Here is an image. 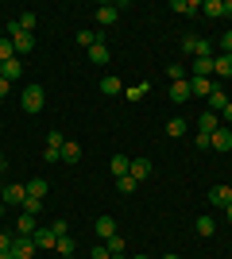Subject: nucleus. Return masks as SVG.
Instances as JSON below:
<instances>
[{
    "label": "nucleus",
    "instance_id": "1",
    "mask_svg": "<svg viewBox=\"0 0 232 259\" xmlns=\"http://www.w3.org/2000/svg\"><path fill=\"white\" fill-rule=\"evenodd\" d=\"M8 39H12V47H16V54H31L35 51V35H27V31H20L16 23H8Z\"/></svg>",
    "mask_w": 232,
    "mask_h": 259
},
{
    "label": "nucleus",
    "instance_id": "2",
    "mask_svg": "<svg viewBox=\"0 0 232 259\" xmlns=\"http://www.w3.org/2000/svg\"><path fill=\"white\" fill-rule=\"evenodd\" d=\"M43 85H23V97H20V105H23V112H39L43 108Z\"/></svg>",
    "mask_w": 232,
    "mask_h": 259
},
{
    "label": "nucleus",
    "instance_id": "3",
    "mask_svg": "<svg viewBox=\"0 0 232 259\" xmlns=\"http://www.w3.org/2000/svg\"><path fill=\"white\" fill-rule=\"evenodd\" d=\"M182 51L194 54V58H209L213 43H209V39H198V35H186V39H182Z\"/></svg>",
    "mask_w": 232,
    "mask_h": 259
},
{
    "label": "nucleus",
    "instance_id": "4",
    "mask_svg": "<svg viewBox=\"0 0 232 259\" xmlns=\"http://www.w3.org/2000/svg\"><path fill=\"white\" fill-rule=\"evenodd\" d=\"M62 143H66V136H62V132H51V136H47L43 159H47V162H62Z\"/></svg>",
    "mask_w": 232,
    "mask_h": 259
},
{
    "label": "nucleus",
    "instance_id": "5",
    "mask_svg": "<svg viewBox=\"0 0 232 259\" xmlns=\"http://www.w3.org/2000/svg\"><path fill=\"white\" fill-rule=\"evenodd\" d=\"M35 251H39V248H35L31 236H16V240H12V255H16V259H31Z\"/></svg>",
    "mask_w": 232,
    "mask_h": 259
},
{
    "label": "nucleus",
    "instance_id": "6",
    "mask_svg": "<svg viewBox=\"0 0 232 259\" xmlns=\"http://www.w3.org/2000/svg\"><path fill=\"white\" fill-rule=\"evenodd\" d=\"M209 205L228 209L232 205V186H213V190H209Z\"/></svg>",
    "mask_w": 232,
    "mask_h": 259
},
{
    "label": "nucleus",
    "instance_id": "7",
    "mask_svg": "<svg viewBox=\"0 0 232 259\" xmlns=\"http://www.w3.org/2000/svg\"><path fill=\"white\" fill-rule=\"evenodd\" d=\"M213 151H232V128H224V124H221V128H217V132H213Z\"/></svg>",
    "mask_w": 232,
    "mask_h": 259
},
{
    "label": "nucleus",
    "instance_id": "8",
    "mask_svg": "<svg viewBox=\"0 0 232 259\" xmlns=\"http://www.w3.org/2000/svg\"><path fill=\"white\" fill-rule=\"evenodd\" d=\"M35 248H55V244H58V232H55V225H51V228H35Z\"/></svg>",
    "mask_w": 232,
    "mask_h": 259
},
{
    "label": "nucleus",
    "instance_id": "9",
    "mask_svg": "<svg viewBox=\"0 0 232 259\" xmlns=\"http://www.w3.org/2000/svg\"><path fill=\"white\" fill-rule=\"evenodd\" d=\"M194 93H190V77H182V81H170V101L174 105H182V101H190Z\"/></svg>",
    "mask_w": 232,
    "mask_h": 259
},
{
    "label": "nucleus",
    "instance_id": "10",
    "mask_svg": "<svg viewBox=\"0 0 232 259\" xmlns=\"http://www.w3.org/2000/svg\"><path fill=\"white\" fill-rule=\"evenodd\" d=\"M213 77H190V93H194V97H209L213 93Z\"/></svg>",
    "mask_w": 232,
    "mask_h": 259
},
{
    "label": "nucleus",
    "instance_id": "11",
    "mask_svg": "<svg viewBox=\"0 0 232 259\" xmlns=\"http://www.w3.org/2000/svg\"><path fill=\"white\" fill-rule=\"evenodd\" d=\"M23 197H27V186H4V205H23Z\"/></svg>",
    "mask_w": 232,
    "mask_h": 259
},
{
    "label": "nucleus",
    "instance_id": "12",
    "mask_svg": "<svg viewBox=\"0 0 232 259\" xmlns=\"http://www.w3.org/2000/svg\"><path fill=\"white\" fill-rule=\"evenodd\" d=\"M101 93H105V97H116V93H124V81L116 74H105L101 77Z\"/></svg>",
    "mask_w": 232,
    "mask_h": 259
},
{
    "label": "nucleus",
    "instance_id": "13",
    "mask_svg": "<svg viewBox=\"0 0 232 259\" xmlns=\"http://www.w3.org/2000/svg\"><path fill=\"white\" fill-rule=\"evenodd\" d=\"M116 16H120V8H116V4H101V8H97V23H101V27H112V23H116Z\"/></svg>",
    "mask_w": 232,
    "mask_h": 259
},
{
    "label": "nucleus",
    "instance_id": "14",
    "mask_svg": "<svg viewBox=\"0 0 232 259\" xmlns=\"http://www.w3.org/2000/svg\"><path fill=\"white\" fill-rule=\"evenodd\" d=\"M213 74L217 77H232V54H213Z\"/></svg>",
    "mask_w": 232,
    "mask_h": 259
},
{
    "label": "nucleus",
    "instance_id": "15",
    "mask_svg": "<svg viewBox=\"0 0 232 259\" xmlns=\"http://www.w3.org/2000/svg\"><path fill=\"white\" fill-rule=\"evenodd\" d=\"M198 128L205 132V136H213V132L221 128V116H217V112H209V108H205V112H201V120H198Z\"/></svg>",
    "mask_w": 232,
    "mask_h": 259
},
{
    "label": "nucleus",
    "instance_id": "16",
    "mask_svg": "<svg viewBox=\"0 0 232 259\" xmlns=\"http://www.w3.org/2000/svg\"><path fill=\"white\" fill-rule=\"evenodd\" d=\"M93 228H97V236H101V240L116 236V221H112L109 213H105V217H97V225H93Z\"/></svg>",
    "mask_w": 232,
    "mask_h": 259
},
{
    "label": "nucleus",
    "instance_id": "17",
    "mask_svg": "<svg viewBox=\"0 0 232 259\" xmlns=\"http://www.w3.org/2000/svg\"><path fill=\"white\" fill-rule=\"evenodd\" d=\"M147 174H151V162H147V159H132V166H128V178H135V182H144Z\"/></svg>",
    "mask_w": 232,
    "mask_h": 259
},
{
    "label": "nucleus",
    "instance_id": "18",
    "mask_svg": "<svg viewBox=\"0 0 232 259\" xmlns=\"http://www.w3.org/2000/svg\"><path fill=\"white\" fill-rule=\"evenodd\" d=\"M209 74H213V54H209V58H194L190 77H209Z\"/></svg>",
    "mask_w": 232,
    "mask_h": 259
},
{
    "label": "nucleus",
    "instance_id": "19",
    "mask_svg": "<svg viewBox=\"0 0 232 259\" xmlns=\"http://www.w3.org/2000/svg\"><path fill=\"white\" fill-rule=\"evenodd\" d=\"M47 190H51V182H47V178H31V182H27V197H39V201H43Z\"/></svg>",
    "mask_w": 232,
    "mask_h": 259
},
{
    "label": "nucleus",
    "instance_id": "20",
    "mask_svg": "<svg viewBox=\"0 0 232 259\" xmlns=\"http://www.w3.org/2000/svg\"><path fill=\"white\" fill-rule=\"evenodd\" d=\"M112 178H124V174H128V166H132V159H128V155H112Z\"/></svg>",
    "mask_w": 232,
    "mask_h": 259
},
{
    "label": "nucleus",
    "instance_id": "21",
    "mask_svg": "<svg viewBox=\"0 0 232 259\" xmlns=\"http://www.w3.org/2000/svg\"><path fill=\"white\" fill-rule=\"evenodd\" d=\"M16 236H35V217L20 213V225H16Z\"/></svg>",
    "mask_w": 232,
    "mask_h": 259
},
{
    "label": "nucleus",
    "instance_id": "22",
    "mask_svg": "<svg viewBox=\"0 0 232 259\" xmlns=\"http://www.w3.org/2000/svg\"><path fill=\"white\" fill-rule=\"evenodd\" d=\"M89 62H93V66H105V62H109V47H105V43L89 47Z\"/></svg>",
    "mask_w": 232,
    "mask_h": 259
},
{
    "label": "nucleus",
    "instance_id": "23",
    "mask_svg": "<svg viewBox=\"0 0 232 259\" xmlns=\"http://www.w3.org/2000/svg\"><path fill=\"white\" fill-rule=\"evenodd\" d=\"M224 105H228V97H224L221 89H213V93H209V112H217V116H221Z\"/></svg>",
    "mask_w": 232,
    "mask_h": 259
},
{
    "label": "nucleus",
    "instance_id": "24",
    "mask_svg": "<svg viewBox=\"0 0 232 259\" xmlns=\"http://www.w3.org/2000/svg\"><path fill=\"white\" fill-rule=\"evenodd\" d=\"M77 159H81V147H77L74 140H66L62 143V162H77Z\"/></svg>",
    "mask_w": 232,
    "mask_h": 259
},
{
    "label": "nucleus",
    "instance_id": "25",
    "mask_svg": "<svg viewBox=\"0 0 232 259\" xmlns=\"http://www.w3.org/2000/svg\"><path fill=\"white\" fill-rule=\"evenodd\" d=\"M174 12H182V16H198L201 4H198V0H174Z\"/></svg>",
    "mask_w": 232,
    "mask_h": 259
},
{
    "label": "nucleus",
    "instance_id": "26",
    "mask_svg": "<svg viewBox=\"0 0 232 259\" xmlns=\"http://www.w3.org/2000/svg\"><path fill=\"white\" fill-rule=\"evenodd\" d=\"M77 43H81V47H85V51H89V47H97V43H105V39H101L97 31H85V27H81V31H77Z\"/></svg>",
    "mask_w": 232,
    "mask_h": 259
},
{
    "label": "nucleus",
    "instance_id": "27",
    "mask_svg": "<svg viewBox=\"0 0 232 259\" xmlns=\"http://www.w3.org/2000/svg\"><path fill=\"white\" fill-rule=\"evenodd\" d=\"M198 236H213V232H217V221H213V217H198Z\"/></svg>",
    "mask_w": 232,
    "mask_h": 259
},
{
    "label": "nucleus",
    "instance_id": "28",
    "mask_svg": "<svg viewBox=\"0 0 232 259\" xmlns=\"http://www.w3.org/2000/svg\"><path fill=\"white\" fill-rule=\"evenodd\" d=\"M166 136H174V140H178V136H186V120H182V116L166 120Z\"/></svg>",
    "mask_w": 232,
    "mask_h": 259
},
{
    "label": "nucleus",
    "instance_id": "29",
    "mask_svg": "<svg viewBox=\"0 0 232 259\" xmlns=\"http://www.w3.org/2000/svg\"><path fill=\"white\" fill-rule=\"evenodd\" d=\"M12 58H20V54H16V47H12V39L4 35V39H0V62H12Z\"/></svg>",
    "mask_w": 232,
    "mask_h": 259
},
{
    "label": "nucleus",
    "instance_id": "30",
    "mask_svg": "<svg viewBox=\"0 0 232 259\" xmlns=\"http://www.w3.org/2000/svg\"><path fill=\"white\" fill-rule=\"evenodd\" d=\"M35 20H39L35 12H23L20 20H16V27H20V31H27V35H31V31H35Z\"/></svg>",
    "mask_w": 232,
    "mask_h": 259
},
{
    "label": "nucleus",
    "instance_id": "31",
    "mask_svg": "<svg viewBox=\"0 0 232 259\" xmlns=\"http://www.w3.org/2000/svg\"><path fill=\"white\" fill-rule=\"evenodd\" d=\"M20 74H23V62H20V58H12V62H4V77H8V81H16Z\"/></svg>",
    "mask_w": 232,
    "mask_h": 259
},
{
    "label": "nucleus",
    "instance_id": "32",
    "mask_svg": "<svg viewBox=\"0 0 232 259\" xmlns=\"http://www.w3.org/2000/svg\"><path fill=\"white\" fill-rule=\"evenodd\" d=\"M55 251H58V255H74V236H70V232H66V236H58Z\"/></svg>",
    "mask_w": 232,
    "mask_h": 259
},
{
    "label": "nucleus",
    "instance_id": "33",
    "mask_svg": "<svg viewBox=\"0 0 232 259\" xmlns=\"http://www.w3.org/2000/svg\"><path fill=\"white\" fill-rule=\"evenodd\" d=\"M201 12H205V16H224V0H205Z\"/></svg>",
    "mask_w": 232,
    "mask_h": 259
},
{
    "label": "nucleus",
    "instance_id": "34",
    "mask_svg": "<svg viewBox=\"0 0 232 259\" xmlns=\"http://www.w3.org/2000/svg\"><path fill=\"white\" fill-rule=\"evenodd\" d=\"M105 248H109V255H124V240L120 236H109V240H101Z\"/></svg>",
    "mask_w": 232,
    "mask_h": 259
},
{
    "label": "nucleus",
    "instance_id": "35",
    "mask_svg": "<svg viewBox=\"0 0 232 259\" xmlns=\"http://www.w3.org/2000/svg\"><path fill=\"white\" fill-rule=\"evenodd\" d=\"M135 178H128V174H124V178H116V190H120V194H135Z\"/></svg>",
    "mask_w": 232,
    "mask_h": 259
},
{
    "label": "nucleus",
    "instance_id": "36",
    "mask_svg": "<svg viewBox=\"0 0 232 259\" xmlns=\"http://www.w3.org/2000/svg\"><path fill=\"white\" fill-rule=\"evenodd\" d=\"M39 209H43V201H39V197H23V213L39 217Z\"/></svg>",
    "mask_w": 232,
    "mask_h": 259
},
{
    "label": "nucleus",
    "instance_id": "37",
    "mask_svg": "<svg viewBox=\"0 0 232 259\" xmlns=\"http://www.w3.org/2000/svg\"><path fill=\"white\" fill-rule=\"evenodd\" d=\"M217 47H221V51H224V54H232V31H224V35H221V39H217Z\"/></svg>",
    "mask_w": 232,
    "mask_h": 259
},
{
    "label": "nucleus",
    "instance_id": "38",
    "mask_svg": "<svg viewBox=\"0 0 232 259\" xmlns=\"http://www.w3.org/2000/svg\"><path fill=\"white\" fill-rule=\"evenodd\" d=\"M166 74H170V81H182V77H190V74H186V70H182V66H178V62L170 66V70H166Z\"/></svg>",
    "mask_w": 232,
    "mask_h": 259
},
{
    "label": "nucleus",
    "instance_id": "39",
    "mask_svg": "<svg viewBox=\"0 0 232 259\" xmlns=\"http://www.w3.org/2000/svg\"><path fill=\"white\" fill-rule=\"evenodd\" d=\"M194 143H198V151H209V147H213V136H205V132H201Z\"/></svg>",
    "mask_w": 232,
    "mask_h": 259
},
{
    "label": "nucleus",
    "instance_id": "40",
    "mask_svg": "<svg viewBox=\"0 0 232 259\" xmlns=\"http://www.w3.org/2000/svg\"><path fill=\"white\" fill-rule=\"evenodd\" d=\"M89 259H112V255H109V248H105V244H97V248L89 251Z\"/></svg>",
    "mask_w": 232,
    "mask_h": 259
},
{
    "label": "nucleus",
    "instance_id": "41",
    "mask_svg": "<svg viewBox=\"0 0 232 259\" xmlns=\"http://www.w3.org/2000/svg\"><path fill=\"white\" fill-rule=\"evenodd\" d=\"M144 93H147V85H132V89H128V97H132V101H140Z\"/></svg>",
    "mask_w": 232,
    "mask_h": 259
},
{
    "label": "nucleus",
    "instance_id": "42",
    "mask_svg": "<svg viewBox=\"0 0 232 259\" xmlns=\"http://www.w3.org/2000/svg\"><path fill=\"white\" fill-rule=\"evenodd\" d=\"M221 120H224V128H232V101L224 105V112H221Z\"/></svg>",
    "mask_w": 232,
    "mask_h": 259
},
{
    "label": "nucleus",
    "instance_id": "43",
    "mask_svg": "<svg viewBox=\"0 0 232 259\" xmlns=\"http://www.w3.org/2000/svg\"><path fill=\"white\" fill-rule=\"evenodd\" d=\"M12 240L16 236H4V232H0V251H12Z\"/></svg>",
    "mask_w": 232,
    "mask_h": 259
},
{
    "label": "nucleus",
    "instance_id": "44",
    "mask_svg": "<svg viewBox=\"0 0 232 259\" xmlns=\"http://www.w3.org/2000/svg\"><path fill=\"white\" fill-rule=\"evenodd\" d=\"M8 85H12L8 77H0V97H8Z\"/></svg>",
    "mask_w": 232,
    "mask_h": 259
},
{
    "label": "nucleus",
    "instance_id": "45",
    "mask_svg": "<svg viewBox=\"0 0 232 259\" xmlns=\"http://www.w3.org/2000/svg\"><path fill=\"white\" fill-rule=\"evenodd\" d=\"M224 16H232V0H224Z\"/></svg>",
    "mask_w": 232,
    "mask_h": 259
},
{
    "label": "nucleus",
    "instance_id": "46",
    "mask_svg": "<svg viewBox=\"0 0 232 259\" xmlns=\"http://www.w3.org/2000/svg\"><path fill=\"white\" fill-rule=\"evenodd\" d=\"M0 259H16V255H12V251H0Z\"/></svg>",
    "mask_w": 232,
    "mask_h": 259
},
{
    "label": "nucleus",
    "instance_id": "47",
    "mask_svg": "<svg viewBox=\"0 0 232 259\" xmlns=\"http://www.w3.org/2000/svg\"><path fill=\"white\" fill-rule=\"evenodd\" d=\"M224 213H228V221H232V205H228V209H224Z\"/></svg>",
    "mask_w": 232,
    "mask_h": 259
},
{
    "label": "nucleus",
    "instance_id": "48",
    "mask_svg": "<svg viewBox=\"0 0 232 259\" xmlns=\"http://www.w3.org/2000/svg\"><path fill=\"white\" fill-rule=\"evenodd\" d=\"M0 77H4V62H0Z\"/></svg>",
    "mask_w": 232,
    "mask_h": 259
},
{
    "label": "nucleus",
    "instance_id": "49",
    "mask_svg": "<svg viewBox=\"0 0 232 259\" xmlns=\"http://www.w3.org/2000/svg\"><path fill=\"white\" fill-rule=\"evenodd\" d=\"M0 217H4V201H0Z\"/></svg>",
    "mask_w": 232,
    "mask_h": 259
},
{
    "label": "nucleus",
    "instance_id": "50",
    "mask_svg": "<svg viewBox=\"0 0 232 259\" xmlns=\"http://www.w3.org/2000/svg\"><path fill=\"white\" fill-rule=\"evenodd\" d=\"M112 259H128V255H112Z\"/></svg>",
    "mask_w": 232,
    "mask_h": 259
},
{
    "label": "nucleus",
    "instance_id": "51",
    "mask_svg": "<svg viewBox=\"0 0 232 259\" xmlns=\"http://www.w3.org/2000/svg\"><path fill=\"white\" fill-rule=\"evenodd\" d=\"M163 259H178V255H163Z\"/></svg>",
    "mask_w": 232,
    "mask_h": 259
},
{
    "label": "nucleus",
    "instance_id": "52",
    "mask_svg": "<svg viewBox=\"0 0 232 259\" xmlns=\"http://www.w3.org/2000/svg\"><path fill=\"white\" fill-rule=\"evenodd\" d=\"M132 259H147V255H132Z\"/></svg>",
    "mask_w": 232,
    "mask_h": 259
},
{
    "label": "nucleus",
    "instance_id": "53",
    "mask_svg": "<svg viewBox=\"0 0 232 259\" xmlns=\"http://www.w3.org/2000/svg\"><path fill=\"white\" fill-rule=\"evenodd\" d=\"M0 197H4V186H0Z\"/></svg>",
    "mask_w": 232,
    "mask_h": 259
},
{
    "label": "nucleus",
    "instance_id": "54",
    "mask_svg": "<svg viewBox=\"0 0 232 259\" xmlns=\"http://www.w3.org/2000/svg\"><path fill=\"white\" fill-rule=\"evenodd\" d=\"M0 39H4V27H0Z\"/></svg>",
    "mask_w": 232,
    "mask_h": 259
},
{
    "label": "nucleus",
    "instance_id": "55",
    "mask_svg": "<svg viewBox=\"0 0 232 259\" xmlns=\"http://www.w3.org/2000/svg\"><path fill=\"white\" fill-rule=\"evenodd\" d=\"M62 259H74V255H62Z\"/></svg>",
    "mask_w": 232,
    "mask_h": 259
}]
</instances>
